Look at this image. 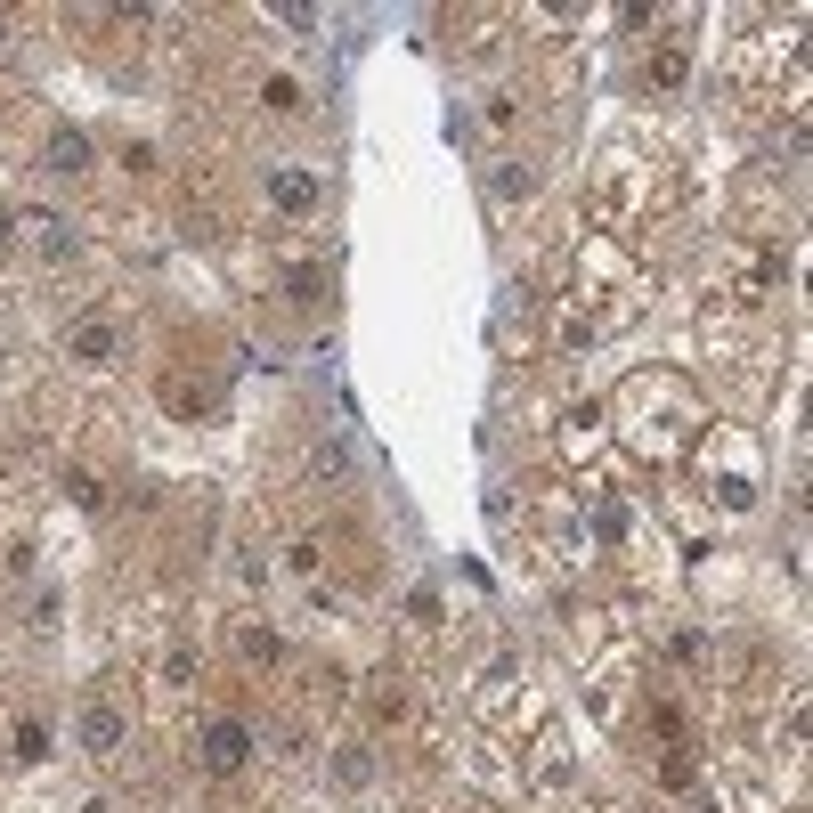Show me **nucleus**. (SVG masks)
Listing matches in <instances>:
<instances>
[{"label": "nucleus", "instance_id": "nucleus-1", "mask_svg": "<svg viewBox=\"0 0 813 813\" xmlns=\"http://www.w3.org/2000/svg\"><path fill=\"white\" fill-rule=\"evenodd\" d=\"M82 740L98 748V757H114V748H122V716H114V708H90V716H82Z\"/></svg>", "mask_w": 813, "mask_h": 813}, {"label": "nucleus", "instance_id": "nucleus-2", "mask_svg": "<svg viewBox=\"0 0 813 813\" xmlns=\"http://www.w3.org/2000/svg\"><path fill=\"white\" fill-rule=\"evenodd\" d=\"M82 163H90V139L82 131H57L49 139V171H82Z\"/></svg>", "mask_w": 813, "mask_h": 813}, {"label": "nucleus", "instance_id": "nucleus-3", "mask_svg": "<svg viewBox=\"0 0 813 813\" xmlns=\"http://www.w3.org/2000/svg\"><path fill=\"white\" fill-rule=\"evenodd\" d=\"M236 757H244V732H236V724H220V732H212V765H220V773H228V765H236Z\"/></svg>", "mask_w": 813, "mask_h": 813}, {"label": "nucleus", "instance_id": "nucleus-4", "mask_svg": "<svg viewBox=\"0 0 813 813\" xmlns=\"http://www.w3.org/2000/svg\"><path fill=\"white\" fill-rule=\"evenodd\" d=\"M277 204H285V212H301V204H309V179H293V171H285V179H277Z\"/></svg>", "mask_w": 813, "mask_h": 813}]
</instances>
